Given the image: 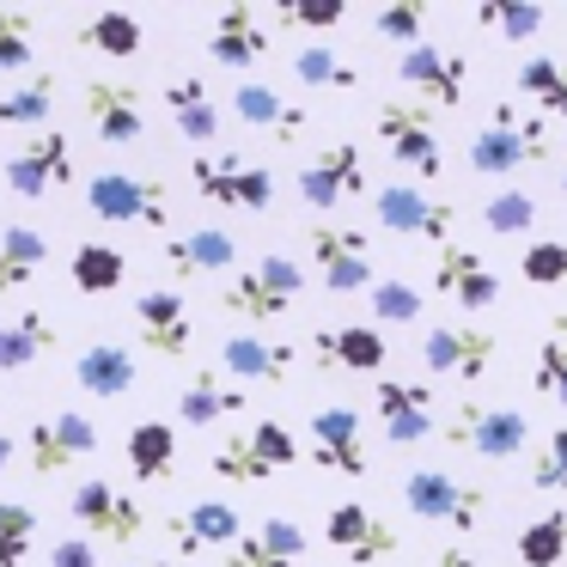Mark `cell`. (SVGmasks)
Segmentation results:
<instances>
[{
	"label": "cell",
	"instance_id": "681fc988",
	"mask_svg": "<svg viewBox=\"0 0 567 567\" xmlns=\"http://www.w3.org/2000/svg\"><path fill=\"white\" fill-rule=\"evenodd\" d=\"M372 318L379 323H415L421 318V293L409 281H372Z\"/></svg>",
	"mask_w": 567,
	"mask_h": 567
},
{
	"label": "cell",
	"instance_id": "7c38bea8",
	"mask_svg": "<svg viewBox=\"0 0 567 567\" xmlns=\"http://www.w3.org/2000/svg\"><path fill=\"white\" fill-rule=\"evenodd\" d=\"M306 250H311V262H318L330 293H372V238L360 226L318 220L306 233Z\"/></svg>",
	"mask_w": 567,
	"mask_h": 567
},
{
	"label": "cell",
	"instance_id": "d590c367",
	"mask_svg": "<svg viewBox=\"0 0 567 567\" xmlns=\"http://www.w3.org/2000/svg\"><path fill=\"white\" fill-rule=\"evenodd\" d=\"M50 262V238L38 226H0V293H25Z\"/></svg>",
	"mask_w": 567,
	"mask_h": 567
},
{
	"label": "cell",
	"instance_id": "6da1fadb",
	"mask_svg": "<svg viewBox=\"0 0 567 567\" xmlns=\"http://www.w3.org/2000/svg\"><path fill=\"white\" fill-rule=\"evenodd\" d=\"M299 293H306V269H299V257H287V250H262L250 269L226 275L220 311H233V318H245V323H275V318H287V311L299 306Z\"/></svg>",
	"mask_w": 567,
	"mask_h": 567
},
{
	"label": "cell",
	"instance_id": "44dd1931",
	"mask_svg": "<svg viewBox=\"0 0 567 567\" xmlns=\"http://www.w3.org/2000/svg\"><path fill=\"white\" fill-rule=\"evenodd\" d=\"M86 123L104 147H135L147 135V99L128 80H86Z\"/></svg>",
	"mask_w": 567,
	"mask_h": 567
},
{
	"label": "cell",
	"instance_id": "3957f363",
	"mask_svg": "<svg viewBox=\"0 0 567 567\" xmlns=\"http://www.w3.org/2000/svg\"><path fill=\"white\" fill-rule=\"evenodd\" d=\"M440 440L452 452H470V457H488V464H513L525 457L530 445V415L513 403H482V396H464L452 409V421L440 427Z\"/></svg>",
	"mask_w": 567,
	"mask_h": 567
},
{
	"label": "cell",
	"instance_id": "9f6ffc18",
	"mask_svg": "<svg viewBox=\"0 0 567 567\" xmlns=\"http://www.w3.org/2000/svg\"><path fill=\"white\" fill-rule=\"evenodd\" d=\"M555 336H561V342H567V311H555Z\"/></svg>",
	"mask_w": 567,
	"mask_h": 567
},
{
	"label": "cell",
	"instance_id": "816d5d0a",
	"mask_svg": "<svg viewBox=\"0 0 567 567\" xmlns=\"http://www.w3.org/2000/svg\"><path fill=\"white\" fill-rule=\"evenodd\" d=\"M530 379H537V391H543V396L567 403V342H561V336L537 348V372H530Z\"/></svg>",
	"mask_w": 567,
	"mask_h": 567
},
{
	"label": "cell",
	"instance_id": "d6986e66",
	"mask_svg": "<svg viewBox=\"0 0 567 567\" xmlns=\"http://www.w3.org/2000/svg\"><path fill=\"white\" fill-rule=\"evenodd\" d=\"M135 336L153 354L184 360L189 348H196V311H189V299L172 293V287H147V293H135Z\"/></svg>",
	"mask_w": 567,
	"mask_h": 567
},
{
	"label": "cell",
	"instance_id": "277c9868",
	"mask_svg": "<svg viewBox=\"0 0 567 567\" xmlns=\"http://www.w3.org/2000/svg\"><path fill=\"white\" fill-rule=\"evenodd\" d=\"M543 159H549V128L537 116H518L506 99L470 135V172L476 177H513L518 165H543Z\"/></svg>",
	"mask_w": 567,
	"mask_h": 567
},
{
	"label": "cell",
	"instance_id": "ab89813d",
	"mask_svg": "<svg viewBox=\"0 0 567 567\" xmlns=\"http://www.w3.org/2000/svg\"><path fill=\"white\" fill-rule=\"evenodd\" d=\"M476 25L494 31L501 43H530L543 25H549V7H537V0H482L476 7Z\"/></svg>",
	"mask_w": 567,
	"mask_h": 567
},
{
	"label": "cell",
	"instance_id": "4fadbf2b",
	"mask_svg": "<svg viewBox=\"0 0 567 567\" xmlns=\"http://www.w3.org/2000/svg\"><path fill=\"white\" fill-rule=\"evenodd\" d=\"M354 196H367V153H360L354 141H330V147H318L299 165V202H306V208L330 214Z\"/></svg>",
	"mask_w": 567,
	"mask_h": 567
},
{
	"label": "cell",
	"instance_id": "e575fe53",
	"mask_svg": "<svg viewBox=\"0 0 567 567\" xmlns=\"http://www.w3.org/2000/svg\"><path fill=\"white\" fill-rule=\"evenodd\" d=\"M165 262H172L177 275H226L238 262V238L220 233V226H196V233L165 245Z\"/></svg>",
	"mask_w": 567,
	"mask_h": 567
},
{
	"label": "cell",
	"instance_id": "836d02e7",
	"mask_svg": "<svg viewBox=\"0 0 567 567\" xmlns=\"http://www.w3.org/2000/svg\"><path fill=\"white\" fill-rule=\"evenodd\" d=\"M123 452H128V476H135V482H165L177 470V427L147 415V421L128 427Z\"/></svg>",
	"mask_w": 567,
	"mask_h": 567
},
{
	"label": "cell",
	"instance_id": "5b68a950",
	"mask_svg": "<svg viewBox=\"0 0 567 567\" xmlns=\"http://www.w3.org/2000/svg\"><path fill=\"white\" fill-rule=\"evenodd\" d=\"M68 513H74L80 537L86 543H116V549H128V543L147 537V506L135 501L128 488H116V482L104 476H86L74 482V494H68Z\"/></svg>",
	"mask_w": 567,
	"mask_h": 567
},
{
	"label": "cell",
	"instance_id": "7a4b0ae2",
	"mask_svg": "<svg viewBox=\"0 0 567 567\" xmlns=\"http://www.w3.org/2000/svg\"><path fill=\"white\" fill-rule=\"evenodd\" d=\"M293 464H299V440H293L287 421H250L245 433L220 440L214 457H208V470L226 482V488H262V482H275Z\"/></svg>",
	"mask_w": 567,
	"mask_h": 567
},
{
	"label": "cell",
	"instance_id": "c3c4849f",
	"mask_svg": "<svg viewBox=\"0 0 567 567\" xmlns=\"http://www.w3.org/2000/svg\"><path fill=\"white\" fill-rule=\"evenodd\" d=\"M518 275H525L530 287H567V238H537V245H525Z\"/></svg>",
	"mask_w": 567,
	"mask_h": 567
},
{
	"label": "cell",
	"instance_id": "bcb514c9",
	"mask_svg": "<svg viewBox=\"0 0 567 567\" xmlns=\"http://www.w3.org/2000/svg\"><path fill=\"white\" fill-rule=\"evenodd\" d=\"M348 19V0H275V25L287 31H336Z\"/></svg>",
	"mask_w": 567,
	"mask_h": 567
},
{
	"label": "cell",
	"instance_id": "f5cc1de1",
	"mask_svg": "<svg viewBox=\"0 0 567 567\" xmlns=\"http://www.w3.org/2000/svg\"><path fill=\"white\" fill-rule=\"evenodd\" d=\"M50 567H104L99 561V543H86V537H62V543H50V555H43Z\"/></svg>",
	"mask_w": 567,
	"mask_h": 567
},
{
	"label": "cell",
	"instance_id": "603a6c76",
	"mask_svg": "<svg viewBox=\"0 0 567 567\" xmlns=\"http://www.w3.org/2000/svg\"><path fill=\"white\" fill-rule=\"evenodd\" d=\"M165 530H172L177 543V561H196L202 549H233L238 537H245V513H238L233 501H189L184 513L165 518Z\"/></svg>",
	"mask_w": 567,
	"mask_h": 567
},
{
	"label": "cell",
	"instance_id": "8992f818",
	"mask_svg": "<svg viewBox=\"0 0 567 567\" xmlns=\"http://www.w3.org/2000/svg\"><path fill=\"white\" fill-rule=\"evenodd\" d=\"M372 128H379L384 153H391L403 172H415L421 184H433V177L445 172L440 128H433V116H427V104H421V99H384L379 111H372Z\"/></svg>",
	"mask_w": 567,
	"mask_h": 567
},
{
	"label": "cell",
	"instance_id": "ac0fdd59",
	"mask_svg": "<svg viewBox=\"0 0 567 567\" xmlns=\"http://www.w3.org/2000/svg\"><path fill=\"white\" fill-rule=\"evenodd\" d=\"M293 372H299L293 342H275V336H257V330H238L220 342V379H233L238 391L245 384H287Z\"/></svg>",
	"mask_w": 567,
	"mask_h": 567
},
{
	"label": "cell",
	"instance_id": "484cf974",
	"mask_svg": "<svg viewBox=\"0 0 567 567\" xmlns=\"http://www.w3.org/2000/svg\"><path fill=\"white\" fill-rule=\"evenodd\" d=\"M208 55L220 68H233V74H250V68L269 55V31H262V19L250 13L245 0H233V7H220L208 25Z\"/></svg>",
	"mask_w": 567,
	"mask_h": 567
},
{
	"label": "cell",
	"instance_id": "d4e9b609",
	"mask_svg": "<svg viewBox=\"0 0 567 567\" xmlns=\"http://www.w3.org/2000/svg\"><path fill=\"white\" fill-rule=\"evenodd\" d=\"M391 342L372 323H330L311 336V367L318 372H379Z\"/></svg>",
	"mask_w": 567,
	"mask_h": 567
},
{
	"label": "cell",
	"instance_id": "cb8c5ba5",
	"mask_svg": "<svg viewBox=\"0 0 567 567\" xmlns=\"http://www.w3.org/2000/svg\"><path fill=\"white\" fill-rule=\"evenodd\" d=\"M433 287H440L445 299H457L464 311H488L494 299H501V275L488 269V257L470 245H440V257H433Z\"/></svg>",
	"mask_w": 567,
	"mask_h": 567
},
{
	"label": "cell",
	"instance_id": "7dc6e473",
	"mask_svg": "<svg viewBox=\"0 0 567 567\" xmlns=\"http://www.w3.org/2000/svg\"><path fill=\"white\" fill-rule=\"evenodd\" d=\"M38 537V513L25 501H0V567H19Z\"/></svg>",
	"mask_w": 567,
	"mask_h": 567
},
{
	"label": "cell",
	"instance_id": "db71d44e",
	"mask_svg": "<svg viewBox=\"0 0 567 567\" xmlns=\"http://www.w3.org/2000/svg\"><path fill=\"white\" fill-rule=\"evenodd\" d=\"M433 567H476V555H470L464 543H445V549L433 555Z\"/></svg>",
	"mask_w": 567,
	"mask_h": 567
},
{
	"label": "cell",
	"instance_id": "5bb4252c",
	"mask_svg": "<svg viewBox=\"0 0 567 567\" xmlns=\"http://www.w3.org/2000/svg\"><path fill=\"white\" fill-rule=\"evenodd\" d=\"M306 452H311V464L323 470V476H348V482H360L367 476V440H360V409H348V403H323V409H311V427H306Z\"/></svg>",
	"mask_w": 567,
	"mask_h": 567
},
{
	"label": "cell",
	"instance_id": "ba28073f",
	"mask_svg": "<svg viewBox=\"0 0 567 567\" xmlns=\"http://www.w3.org/2000/svg\"><path fill=\"white\" fill-rule=\"evenodd\" d=\"M0 184L13 189L19 202H43V196H55V189H68L74 184V141H68L62 128H38L31 141H19V147L7 153Z\"/></svg>",
	"mask_w": 567,
	"mask_h": 567
},
{
	"label": "cell",
	"instance_id": "83f0119b",
	"mask_svg": "<svg viewBox=\"0 0 567 567\" xmlns=\"http://www.w3.org/2000/svg\"><path fill=\"white\" fill-rule=\"evenodd\" d=\"M141 379V360L128 342H86L74 354V384L86 396H99V403H116V396H128Z\"/></svg>",
	"mask_w": 567,
	"mask_h": 567
},
{
	"label": "cell",
	"instance_id": "ffe728a7",
	"mask_svg": "<svg viewBox=\"0 0 567 567\" xmlns=\"http://www.w3.org/2000/svg\"><path fill=\"white\" fill-rule=\"evenodd\" d=\"M372 415H379L391 445H421L433 440V391L421 379H379L372 384Z\"/></svg>",
	"mask_w": 567,
	"mask_h": 567
},
{
	"label": "cell",
	"instance_id": "d6a6232c",
	"mask_svg": "<svg viewBox=\"0 0 567 567\" xmlns=\"http://www.w3.org/2000/svg\"><path fill=\"white\" fill-rule=\"evenodd\" d=\"M55 342H62V330H55L50 311H19V318L0 323V372H25L38 367L43 354H55Z\"/></svg>",
	"mask_w": 567,
	"mask_h": 567
},
{
	"label": "cell",
	"instance_id": "7402d4cb",
	"mask_svg": "<svg viewBox=\"0 0 567 567\" xmlns=\"http://www.w3.org/2000/svg\"><path fill=\"white\" fill-rule=\"evenodd\" d=\"M323 543H330L336 555H348L354 567H372V561H384V555H396V530L384 525L367 501H336L330 518H323Z\"/></svg>",
	"mask_w": 567,
	"mask_h": 567
},
{
	"label": "cell",
	"instance_id": "f1b7e54d",
	"mask_svg": "<svg viewBox=\"0 0 567 567\" xmlns=\"http://www.w3.org/2000/svg\"><path fill=\"white\" fill-rule=\"evenodd\" d=\"M233 116H238V123H250V128H262V135H275L281 147H287V141H299V135L311 128L306 104L281 99V92L262 86V80H245V86L233 92Z\"/></svg>",
	"mask_w": 567,
	"mask_h": 567
},
{
	"label": "cell",
	"instance_id": "1f68e13d",
	"mask_svg": "<svg viewBox=\"0 0 567 567\" xmlns=\"http://www.w3.org/2000/svg\"><path fill=\"white\" fill-rule=\"evenodd\" d=\"M250 391H238L233 379H220V372H196V379L177 391V421L184 427H214V421H233L245 415Z\"/></svg>",
	"mask_w": 567,
	"mask_h": 567
},
{
	"label": "cell",
	"instance_id": "30bf717a",
	"mask_svg": "<svg viewBox=\"0 0 567 567\" xmlns=\"http://www.w3.org/2000/svg\"><path fill=\"white\" fill-rule=\"evenodd\" d=\"M372 220L396 238H421V245H452L457 233V208L445 196H427L415 184H384L372 196Z\"/></svg>",
	"mask_w": 567,
	"mask_h": 567
},
{
	"label": "cell",
	"instance_id": "ee69618b",
	"mask_svg": "<svg viewBox=\"0 0 567 567\" xmlns=\"http://www.w3.org/2000/svg\"><path fill=\"white\" fill-rule=\"evenodd\" d=\"M482 226H488L494 238H518L537 226V202L525 196V189H494L488 202H482Z\"/></svg>",
	"mask_w": 567,
	"mask_h": 567
},
{
	"label": "cell",
	"instance_id": "7bdbcfd3",
	"mask_svg": "<svg viewBox=\"0 0 567 567\" xmlns=\"http://www.w3.org/2000/svg\"><path fill=\"white\" fill-rule=\"evenodd\" d=\"M38 25L43 19L31 13V7H0V74L31 68V55H38Z\"/></svg>",
	"mask_w": 567,
	"mask_h": 567
},
{
	"label": "cell",
	"instance_id": "b9f144b4",
	"mask_svg": "<svg viewBox=\"0 0 567 567\" xmlns=\"http://www.w3.org/2000/svg\"><path fill=\"white\" fill-rule=\"evenodd\" d=\"M567 561V506L530 518L518 530V567H561Z\"/></svg>",
	"mask_w": 567,
	"mask_h": 567
},
{
	"label": "cell",
	"instance_id": "8fae6325",
	"mask_svg": "<svg viewBox=\"0 0 567 567\" xmlns=\"http://www.w3.org/2000/svg\"><path fill=\"white\" fill-rule=\"evenodd\" d=\"M86 208L99 214V220H116V226H153V233H165V226H172L165 184L135 177V172H99L86 184Z\"/></svg>",
	"mask_w": 567,
	"mask_h": 567
},
{
	"label": "cell",
	"instance_id": "11a10c76",
	"mask_svg": "<svg viewBox=\"0 0 567 567\" xmlns=\"http://www.w3.org/2000/svg\"><path fill=\"white\" fill-rule=\"evenodd\" d=\"M13 452H19V440H13V433H7V421H0V470L13 464Z\"/></svg>",
	"mask_w": 567,
	"mask_h": 567
},
{
	"label": "cell",
	"instance_id": "4dcf8cb0",
	"mask_svg": "<svg viewBox=\"0 0 567 567\" xmlns=\"http://www.w3.org/2000/svg\"><path fill=\"white\" fill-rule=\"evenodd\" d=\"M74 38H80V50L111 55V62H135V55L147 50V25H141V13H128V7H104V13L80 19Z\"/></svg>",
	"mask_w": 567,
	"mask_h": 567
},
{
	"label": "cell",
	"instance_id": "680465c9",
	"mask_svg": "<svg viewBox=\"0 0 567 567\" xmlns=\"http://www.w3.org/2000/svg\"><path fill=\"white\" fill-rule=\"evenodd\" d=\"M561 189H567V172H561Z\"/></svg>",
	"mask_w": 567,
	"mask_h": 567
},
{
	"label": "cell",
	"instance_id": "e0dca14e",
	"mask_svg": "<svg viewBox=\"0 0 567 567\" xmlns=\"http://www.w3.org/2000/svg\"><path fill=\"white\" fill-rule=\"evenodd\" d=\"M396 80H403L409 92H421L427 104L452 111V104H464V92H470V55L421 38L415 50H403V55H396Z\"/></svg>",
	"mask_w": 567,
	"mask_h": 567
},
{
	"label": "cell",
	"instance_id": "f907efd6",
	"mask_svg": "<svg viewBox=\"0 0 567 567\" xmlns=\"http://www.w3.org/2000/svg\"><path fill=\"white\" fill-rule=\"evenodd\" d=\"M530 482L549 494H567V427H555L549 440L530 452Z\"/></svg>",
	"mask_w": 567,
	"mask_h": 567
},
{
	"label": "cell",
	"instance_id": "f6af8a7d",
	"mask_svg": "<svg viewBox=\"0 0 567 567\" xmlns=\"http://www.w3.org/2000/svg\"><path fill=\"white\" fill-rule=\"evenodd\" d=\"M372 31H379L384 43H396V50H415L421 31H427V0H391V7H379V13H372Z\"/></svg>",
	"mask_w": 567,
	"mask_h": 567
},
{
	"label": "cell",
	"instance_id": "6f0895ef",
	"mask_svg": "<svg viewBox=\"0 0 567 567\" xmlns=\"http://www.w3.org/2000/svg\"><path fill=\"white\" fill-rule=\"evenodd\" d=\"M135 567H189V561H135Z\"/></svg>",
	"mask_w": 567,
	"mask_h": 567
},
{
	"label": "cell",
	"instance_id": "4316f807",
	"mask_svg": "<svg viewBox=\"0 0 567 567\" xmlns=\"http://www.w3.org/2000/svg\"><path fill=\"white\" fill-rule=\"evenodd\" d=\"M306 549H311V537L299 530V518H262L257 530H245L220 555V567H299Z\"/></svg>",
	"mask_w": 567,
	"mask_h": 567
},
{
	"label": "cell",
	"instance_id": "9a60e30c",
	"mask_svg": "<svg viewBox=\"0 0 567 567\" xmlns=\"http://www.w3.org/2000/svg\"><path fill=\"white\" fill-rule=\"evenodd\" d=\"M494 336L476 330V323H433L427 342H421V360H427L433 379H452V384H482L494 372Z\"/></svg>",
	"mask_w": 567,
	"mask_h": 567
},
{
	"label": "cell",
	"instance_id": "60d3db41",
	"mask_svg": "<svg viewBox=\"0 0 567 567\" xmlns=\"http://www.w3.org/2000/svg\"><path fill=\"white\" fill-rule=\"evenodd\" d=\"M68 281H74L80 293H116V287L128 281V257L116 245H74Z\"/></svg>",
	"mask_w": 567,
	"mask_h": 567
},
{
	"label": "cell",
	"instance_id": "f35d334b",
	"mask_svg": "<svg viewBox=\"0 0 567 567\" xmlns=\"http://www.w3.org/2000/svg\"><path fill=\"white\" fill-rule=\"evenodd\" d=\"M513 86L537 104L543 116H567V62L561 55H525L513 74Z\"/></svg>",
	"mask_w": 567,
	"mask_h": 567
},
{
	"label": "cell",
	"instance_id": "9c48e42d",
	"mask_svg": "<svg viewBox=\"0 0 567 567\" xmlns=\"http://www.w3.org/2000/svg\"><path fill=\"white\" fill-rule=\"evenodd\" d=\"M403 506L421 525H445V530H476L488 513V494L476 482H457L452 470H409L403 476Z\"/></svg>",
	"mask_w": 567,
	"mask_h": 567
},
{
	"label": "cell",
	"instance_id": "f546056e",
	"mask_svg": "<svg viewBox=\"0 0 567 567\" xmlns=\"http://www.w3.org/2000/svg\"><path fill=\"white\" fill-rule=\"evenodd\" d=\"M165 116H172V128L189 147L214 153V141H220V104L208 99V86H202L196 74H177L172 86H165Z\"/></svg>",
	"mask_w": 567,
	"mask_h": 567
},
{
	"label": "cell",
	"instance_id": "74e56055",
	"mask_svg": "<svg viewBox=\"0 0 567 567\" xmlns=\"http://www.w3.org/2000/svg\"><path fill=\"white\" fill-rule=\"evenodd\" d=\"M55 116V74H25L19 86L0 92V128H50Z\"/></svg>",
	"mask_w": 567,
	"mask_h": 567
},
{
	"label": "cell",
	"instance_id": "8d00e7d4",
	"mask_svg": "<svg viewBox=\"0 0 567 567\" xmlns=\"http://www.w3.org/2000/svg\"><path fill=\"white\" fill-rule=\"evenodd\" d=\"M293 80L306 92H360V68L330 43H299L293 50Z\"/></svg>",
	"mask_w": 567,
	"mask_h": 567
},
{
	"label": "cell",
	"instance_id": "52a82bcc",
	"mask_svg": "<svg viewBox=\"0 0 567 567\" xmlns=\"http://www.w3.org/2000/svg\"><path fill=\"white\" fill-rule=\"evenodd\" d=\"M189 184L208 202H220V208H245V214H262L275 202V172L257 159H245V153H233V147L196 153V159H189Z\"/></svg>",
	"mask_w": 567,
	"mask_h": 567
},
{
	"label": "cell",
	"instance_id": "2e32d148",
	"mask_svg": "<svg viewBox=\"0 0 567 567\" xmlns=\"http://www.w3.org/2000/svg\"><path fill=\"white\" fill-rule=\"evenodd\" d=\"M99 452V427H92V415H80V409H55V415H38L25 433V457L38 476H62V470H74L80 457Z\"/></svg>",
	"mask_w": 567,
	"mask_h": 567
}]
</instances>
